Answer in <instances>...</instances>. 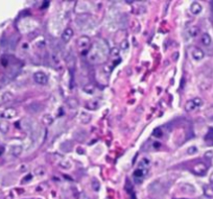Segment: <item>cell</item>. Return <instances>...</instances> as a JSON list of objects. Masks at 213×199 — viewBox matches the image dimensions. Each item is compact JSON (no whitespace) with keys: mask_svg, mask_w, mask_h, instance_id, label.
Wrapping results in <instances>:
<instances>
[{"mask_svg":"<svg viewBox=\"0 0 213 199\" xmlns=\"http://www.w3.org/2000/svg\"><path fill=\"white\" fill-rule=\"evenodd\" d=\"M162 135H163V132H162L161 128H156V129L154 130V132H153V135L154 137H156V138H161Z\"/></svg>","mask_w":213,"mask_h":199,"instance_id":"25","label":"cell"},{"mask_svg":"<svg viewBox=\"0 0 213 199\" xmlns=\"http://www.w3.org/2000/svg\"><path fill=\"white\" fill-rule=\"evenodd\" d=\"M199 31H200L199 27H197V26H192V27H190V28H189L188 33H189V36H190V37L195 38L197 35H199Z\"/></svg>","mask_w":213,"mask_h":199,"instance_id":"20","label":"cell"},{"mask_svg":"<svg viewBox=\"0 0 213 199\" xmlns=\"http://www.w3.org/2000/svg\"><path fill=\"white\" fill-rule=\"evenodd\" d=\"M43 123L47 124V125H50V124L53 123V117H52L50 114H46V115L43 116Z\"/></svg>","mask_w":213,"mask_h":199,"instance_id":"19","label":"cell"},{"mask_svg":"<svg viewBox=\"0 0 213 199\" xmlns=\"http://www.w3.org/2000/svg\"><path fill=\"white\" fill-rule=\"evenodd\" d=\"M110 52H111L112 55L118 56V54H119V49H118V48H116V47H114L112 50H110Z\"/></svg>","mask_w":213,"mask_h":199,"instance_id":"27","label":"cell"},{"mask_svg":"<svg viewBox=\"0 0 213 199\" xmlns=\"http://www.w3.org/2000/svg\"><path fill=\"white\" fill-rule=\"evenodd\" d=\"M154 147H155V148H159V147H161V144H160L159 142H155V143H154Z\"/></svg>","mask_w":213,"mask_h":199,"instance_id":"32","label":"cell"},{"mask_svg":"<svg viewBox=\"0 0 213 199\" xmlns=\"http://www.w3.org/2000/svg\"><path fill=\"white\" fill-rule=\"evenodd\" d=\"M84 90H85V92L88 93V94H93L94 87L92 86V84H88V86H86L85 88H84Z\"/></svg>","mask_w":213,"mask_h":199,"instance_id":"23","label":"cell"},{"mask_svg":"<svg viewBox=\"0 0 213 199\" xmlns=\"http://www.w3.org/2000/svg\"><path fill=\"white\" fill-rule=\"evenodd\" d=\"M8 130H10V124H8V122L5 121V120L0 121V132L6 133Z\"/></svg>","mask_w":213,"mask_h":199,"instance_id":"13","label":"cell"},{"mask_svg":"<svg viewBox=\"0 0 213 199\" xmlns=\"http://www.w3.org/2000/svg\"><path fill=\"white\" fill-rule=\"evenodd\" d=\"M16 116H17V111L15 109H13V107H8V109H4L1 113V117L6 120L14 119Z\"/></svg>","mask_w":213,"mask_h":199,"instance_id":"5","label":"cell"},{"mask_svg":"<svg viewBox=\"0 0 213 199\" xmlns=\"http://www.w3.org/2000/svg\"><path fill=\"white\" fill-rule=\"evenodd\" d=\"M212 155H213V151H208V152H206L205 153V156L207 158H211Z\"/></svg>","mask_w":213,"mask_h":199,"instance_id":"30","label":"cell"},{"mask_svg":"<svg viewBox=\"0 0 213 199\" xmlns=\"http://www.w3.org/2000/svg\"><path fill=\"white\" fill-rule=\"evenodd\" d=\"M47 5H49V2H48V1H45V2L43 3V5H42V8H46V7H47Z\"/></svg>","mask_w":213,"mask_h":199,"instance_id":"33","label":"cell"},{"mask_svg":"<svg viewBox=\"0 0 213 199\" xmlns=\"http://www.w3.org/2000/svg\"><path fill=\"white\" fill-rule=\"evenodd\" d=\"M210 181H211V183L213 185V175H211V177H210Z\"/></svg>","mask_w":213,"mask_h":199,"instance_id":"34","label":"cell"},{"mask_svg":"<svg viewBox=\"0 0 213 199\" xmlns=\"http://www.w3.org/2000/svg\"><path fill=\"white\" fill-rule=\"evenodd\" d=\"M79 120H81V122L83 124H87L91 121V116L86 113V112H82L81 116H79Z\"/></svg>","mask_w":213,"mask_h":199,"instance_id":"10","label":"cell"},{"mask_svg":"<svg viewBox=\"0 0 213 199\" xmlns=\"http://www.w3.org/2000/svg\"><path fill=\"white\" fill-rule=\"evenodd\" d=\"M33 80H35L38 84L45 86V84H48V76L46 75L44 72L38 71V72H36V73L33 74Z\"/></svg>","mask_w":213,"mask_h":199,"instance_id":"2","label":"cell"},{"mask_svg":"<svg viewBox=\"0 0 213 199\" xmlns=\"http://www.w3.org/2000/svg\"><path fill=\"white\" fill-rule=\"evenodd\" d=\"M109 53L110 48L108 43L106 41H104V40H99V41H96L93 43L92 48L89 50L88 58L93 64H95V63H102L104 61L107 60Z\"/></svg>","mask_w":213,"mask_h":199,"instance_id":"1","label":"cell"},{"mask_svg":"<svg viewBox=\"0 0 213 199\" xmlns=\"http://www.w3.org/2000/svg\"><path fill=\"white\" fill-rule=\"evenodd\" d=\"M197 152V148L195 146H191L187 149V153L188 154H195Z\"/></svg>","mask_w":213,"mask_h":199,"instance_id":"26","label":"cell"},{"mask_svg":"<svg viewBox=\"0 0 213 199\" xmlns=\"http://www.w3.org/2000/svg\"><path fill=\"white\" fill-rule=\"evenodd\" d=\"M22 146L20 145H16V146H13L12 147V150H10V152H12L13 155L15 156H19L21 153H22Z\"/></svg>","mask_w":213,"mask_h":199,"instance_id":"14","label":"cell"},{"mask_svg":"<svg viewBox=\"0 0 213 199\" xmlns=\"http://www.w3.org/2000/svg\"><path fill=\"white\" fill-rule=\"evenodd\" d=\"M212 42V39L211 37H210L208 33H203V36H202V43H203V45L205 46H209L210 44H211Z\"/></svg>","mask_w":213,"mask_h":199,"instance_id":"15","label":"cell"},{"mask_svg":"<svg viewBox=\"0 0 213 199\" xmlns=\"http://www.w3.org/2000/svg\"><path fill=\"white\" fill-rule=\"evenodd\" d=\"M204 193H205V196L207 198H213V188H211L210 186H206L204 188Z\"/></svg>","mask_w":213,"mask_h":199,"instance_id":"18","label":"cell"},{"mask_svg":"<svg viewBox=\"0 0 213 199\" xmlns=\"http://www.w3.org/2000/svg\"><path fill=\"white\" fill-rule=\"evenodd\" d=\"M192 170H193V172H194L195 174H197V175H204L206 172H207L208 166L205 164V163L201 162V163H197V164H195L194 166H193Z\"/></svg>","mask_w":213,"mask_h":199,"instance_id":"4","label":"cell"},{"mask_svg":"<svg viewBox=\"0 0 213 199\" xmlns=\"http://www.w3.org/2000/svg\"><path fill=\"white\" fill-rule=\"evenodd\" d=\"M205 141L208 145H213V128H210L205 137Z\"/></svg>","mask_w":213,"mask_h":199,"instance_id":"16","label":"cell"},{"mask_svg":"<svg viewBox=\"0 0 213 199\" xmlns=\"http://www.w3.org/2000/svg\"><path fill=\"white\" fill-rule=\"evenodd\" d=\"M13 94L12 93H10V92H6V93H4L3 95H2V97H1V101L2 102H7V101H10V100H12L13 99Z\"/></svg>","mask_w":213,"mask_h":199,"instance_id":"21","label":"cell"},{"mask_svg":"<svg viewBox=\"0 0 213 199\" xmlns=\"http://www.w3.org/2000/svg\"><path fill=\"white\" fill-rule=\"evenodd\" d=\"M92 188H93V190L94 191H99V189H100V183H99V181H97L96 179H93V181H92Z\"/></svg>","mask_w":213,"mask_h":199,"instance_id":"22","label":"cell"},{"mask_svg":"<svg viewBox=\"0 0 213 199\" xmlns=\"http://www.w3.org/2000/svg\"><path fill=\"white\" fill-rule=\"evenodd\" d=\"M149 164H151V161L146 158H141L140 162H139V168L146 169V168H148Z\"/></svg>","mask_w":213,"mask_h":199,"instance_id":"17","label":"cell"},{"mask_svg":"<svg viewBox=\"0 0 213 199\" xmlns=\"http://www.w3.org/2000/svg\"><path fill=\"white\" fill-rule=\"evenodd\" d=\"M35 172H36V174H37V175H41V174L43 175L44 174V169L42 168V167H41V168H37Z\"/></svg>","mask_w":213,"mask_h":199,"instance_id":"28","label":"cell"},{"mask_svg":"<svg viewBox=\"0 0 213 199\" xmlns=\"http://www.w3.org/2000/svg\"><path fill=\"white\" fill-rule=\"evenodd\" d=\"M73 37V30L71 28H66L64 31L62 33V36H61V38H62L63 42H69L71 39H72Z\"/></svg>","mask_w":213,"mask_h":199,"instance_id":"7","label":"cell"},{"mask_svg":"<svg viewBox=\"0 0 213 199\" xmlns=\"http://www.w3.org/2000/svg\"><path fill=\"white\" fill-rule=\"evenodd\" d=\"M146 172H147L146 169L138 168V169H136V170L134 171V176L136 177V178H142L143 176H145Z\"/></svg>","mask_w":213,"mask_h":199,"instance_id":"12","label":"cell"},{"mask_svg":"<svg viewBox=\"0 0 213 199\" xmlns=\"http://www.w3.org/2000/svg\"><path fill=\"white\" fill-rule=\"evenodd\" d=\"M191 55H192V58H194L195 61H201V60H203L204 58L205 53H204L203 50L200 49V48L193 47L192 49H191Z\"/></svg>","mask_w":213,"mask_h":199,"instance_id":"6","label":"cell"},{"mask_svg":"<svg viewBox=\"0 0 213 199\" xmlns=\"http://www.w3.org/2000/svg\"><path fill=\"white\" fill-rule=\"evenodd\" d=\"M7 60H5V58H2V60H1V64L2 65H3V66L4 67H6V66H7Z\"/></svg>","mask_w":213,"mask_h":199,"instance_id":"31","label":"cell"},{"mask_svg":"<svg viewBox=\"0 0 213 199\" xmlns=\"http://www.w3.org/2000/svg\"><path fill=\"white\" fill-rule=\"evenodd\" d=\"M192 101L194 102V104L197 105V107H200L203 105V100H202L200 97H195V98H193Z\"/></svg>","mask_w":213,"mask_h":199,"instance_id":"24","label":"cell"},{"mask_svg":"<svg viewBox=\"0 0 213 199\" xmlns=\"http://www.w3.org/2000/svg\"><path fill=\"white\" fill-rule=\"evenodd\" d=\"M98 107H99V102L96 99L90 100L89 102L86 103V109H89V111H96Z\"/></svg>","mask_w":213,"mask_h":199,"instance_id":"9","label":"cell"},{"mask_svg":"<svg viewBox=\"0 0 213 199\" xmlns=\"http://www.w3.org/2000/svg\"><path fill=\"white\" fill-rule=\"evenodd\" d=\"M90 46V38L87 36H82L77 40V47L81 50H87Z\"/></svg>","mask_w":213,"mask_h":199,"instance_id":"3","label":"cell"},{"mask_svg":"<svg viewBox=\"0 0 213 199\" xmlns=\"http://www.w3.org/2000/svg\"><path fill=\"white\" fill-rule=\"evenodd\" d=\"M197 109V105L194 104V102L192 101V99L189 101H187L186 104H185V111L188 112V113H190V112H193L194 109Z\"/></svg>","mask_w":213,"mask_h":199,"instance_id":"11","label":"cell"},{"mask_svg":"<svg viewBox=\"0 0 213 199\" xmlns=\"http://www.w3.org/2000/svg\"><path fill=\"white\" fill-rule=\"evenodd\" d=\"M121 47H122V49H125V50L128 48V41H126V40H124V41L121 43Z\"/></svg>","mask_w":213,"mask_h":199,"instance_id":"29","label":"cell"},{"mask_svg":"<svg viewBox=\"0 0 213 199\" xmlns=\"http://www.w3.org/2000/svg\"><path fill=\"white\" fill-rule=\"evenodd\" d=\"M177 199H184V198H177Z\"/></svg>","mask_w":213,"mask_h":199,"instance_id":"35","label":"cell"},{"mask_svg":"<svg viewBox=\"0 0 213 199\" xmlns=\"http://www.w3.org/2000/svg\"><path fill=\"white\" fill-rule=\"evenodd\" d=\"M202 10H203V7H202V5L199 3V2L194 1V2H192V3H191V5H190V12L192 13L193 15H199V14H201Z\"/></svg>","mask_w":213,"mask_h":199,"instance_id":"8","label":"cell"}]
</instances>
